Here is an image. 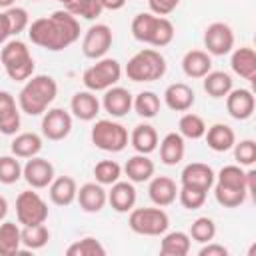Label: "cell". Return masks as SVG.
<instances>
[{
  "instance_id": "6da1fadb",
  "label": "cell",
  "mask_w": 256,
  "mask_h": 256,
  "mask_svg": "<svg viewBox=\"0 0 256 256\" xmlns=\"http://www.w3.org/2000/svg\"><path fill=\"white\" fill-rule=\"evenodd\" d=\"M28 38L32 44L50 52H60L72 46L80 38L78 18L66 10H56L48 18H38L28 26Z\"/></svg>"
},
{
  "instance_id": "7a4b0ae2",
  "label": "cell",
  "mask_w": 256,
  "mask_h": 256,
  "mask_svg": "<svg viewBox=\"0 0 256 256\" xmlns=\"http://www.w3.org/2000/svg\"><path fill=\"white\" fill-rule=\"evenodd\" d=\"M56 96H58L56 80L52 76L38 74L26 80L24 88L18 94V106L28 116H40L50 108Z\"/></svg>"
},
{
  "instance_id": "3957f363",
  "label": "cell",
  "mask_w": 256,
  "mask_h": 256,
  "mask_svg": "<svg viewBox=\"0 0 256 256\" xmlns=\"http://www.w3.org/2000/svg\"><path fill=\"white\" fill-rule=\"evenodd\" d=\"M0 60H2V66L8 74V78L14 82H24L34 76L36 64L30 54V48L22 40H8L2 46Z\"/></svg>"
},
{
  "instance_id": "277c9868",
  "label": "cell",
  "mask_w": 256,
  "mask_h": 256,
  "mask_svg": "<svg viewBox=\"0 0 256 256\" xmlns=\"http://www.w3.org/2000/svg\"><path fill=\"white\" fill-rule=\"evenodd\" d=\"M166 58L158 50L144 48L128 60L124 72L132 82H156L166 74Z\"/></svg>"
},
{
  "instance_id": "5b68a950",
  "label": "cell",
  "mask_w": 256,
  "mask_h": 256,
  "mask_svg": "<svg viewBox=\"0 0 256 256\" xmlns=\"http://www.w3.org/2000/svg\"><path fill=\"white\" fill-rule=\"evenodd\" d=\"M120 78H122V66L114 58H100L82 74V82L90 92H106L108 88L116 86Z\"/></svg>"
},
{
  "instance_id": "8992f818",
  "label": "cell",
  "mask_w": 256,
  "mask_h": 256,
  "mask_svg": "<svg viewBox=\"0 0 256 256\" xmlns=\"http://www.w3.org/2000/svg\"><path fill=\"white\" fill-rule=\"evenodd\" d=\"M128 226L132 232L140 236H162L168 232L170 218L168 214L158 208H132L128 216Z\"/></svg>"
},
{
  "instance_id": "52a82bcc",
  "label": "cell",
  "mask_w": 256,
  "mask_h": 256,
  "mask_svg": "<svg viewBox=\"0 0 256 256\" xmlns=\"http://www.w3.org/2000/svg\"><path fill=\"white\" fill-rule=\"evenodd\" d=\"M90 138L96 148H100L104 152H112V154L122 152L130 140L128 130L120 122H114V120H98L92 126Z\"/></svg>"
},
{
  "instance_id": "ba28073f",
  "label": "cell",
  "mask_w": 256,
  "mask_h": 256,
  "mask_svg": "<svg viewBox=\"0 0 256 256\" xmlns=\"http://www.w3.org/2000/svg\"><path fill=\"white\" fill-rule=\"evenodd\" d=\"M48 214H50L48 204L44 202V198L38 192L24 190L16 198V216H18V222L22 226L44 224L48 220Z\"/></svg>"
},
{
  "instance_id": "9c48e42d",
  "label": "cell",
  "mask_w": 256,
  "mask_h": 256,
  "mask_svg": "<svg viewBox=\"0 0 256 256\" xmlns=\"http://www.w3.org/2000/svg\"><path fill=\"white\" fill-rule=\"evenodd\" d=\"M114 36L110 26L106 24H94L86 30V36L82 40V54L90 60H100L108 54V50L112 48Z\"/></svg>"
},
{
  "instance_id": "30bf717a",
  "label": "cell",
  "mask_w": 256,
  "mask_h": 256,
  "mask_svg": "<svg viewBox=\"0 0 256 256\" xmlns=\"http://www.w3.org/2000/svg\"><path fill=\"white\" fill-rule=\"evenodd\" d=\"M204 46L210 56H226L234 48V30L224 22H214L204 32Z\"/></svg>"
},
{
  "instance_id": "8fae6325",
  "label": "cell",
  "mask_w": 256,
  "mask_h": 256,
  "mask_svg": "<svg viewBox=\"0 0 256 256\" xmlns=\"http://www.w3.org/2000/svg\"><path fill=\"white\" fill-rule=\"evenodd\" d=\"M72 132V116L64 108H48L42 118V134L52 142L68 138Z\"/></svg>"
},
{
  "instance_id": "7c38bea8",
  "label": "cell",
  "mask_w": 256,
  "mask_h": 256,
  "mask_svg": "<svg viewBox=\"0 0 256 256\" xmlns=\"http://www.w3.org/2000/svg\"><path fill=\"white\" fill-rule=\"evenodd\" d=\"M54 166L50 160L46 158H40V156H34V158H28L26 166L22 168V178L28 182V186L40 190V188H48L54 180Z\"/></svg>"
},
{
  "instance_id": "4fadbf2b",
  "label": "cell",
  "mask_w": 256,
  "mask_h": 256,
  "mask_svg": "<svg viewBox=\"0 0 256 256\" xmlns=\"http://www.w3.org/2000/svg\"><path fill=\"white\" fill-rule=\"evenodd\" d=\"M226 110L234 120H248L256 110V98L246 88H232L226 96Z\"/></svg>"
},
{
  "instance_id": "5bb4252c",
  "label": "cell",
  "mask_w": 256,
  "mask_h": 256,
  "mask_svg": "<svg viewBox=\"0 0 256 256\" xmlns=\"http://www.w3.org/2000/svg\"><path fill=\"white\" fill-rule=\"evenodd\" d=\"M214 180H216L214 170L204 162H192L180 174V184L182 186L198 188V190H204V192H210V188L214 186Z\"/></svg>"
},
{
  "instance_id": "9a60e30c",
  "label": "cell",
  "mask_w": 256,
  "mask_h": 256,
  "mask_svg": "<svg viewBox=\"0 0 256 256\" xmlns=\"http://www.w3.org/2000/svg\"><path fill=\"white\" fill-rule=\"evenodd\" d=\"M30 26L28 12L20 6L6 8V12L0 14V44H6L10 36H18Z\"/></svg>"
},
{
  "instance_id": "2e32d148",
  "label": "cell",
  "mask_w": 256,
  "mask_h": 256,
  "mask_svg": "<svg viewBox=\"0 0 256 256\" xmlns=\"http://www.w3.org/2000/svg\"><path fill=\"white\" fill-rule=\"evenodd\" d=\"M20 106L16 104V98L10 92L0 90V134L14 136L20 130Z\"/></svg>"
},
{
  "instance_id": "e0dca14e",
  "label": "cell",
  "mask_w": 256,
  "mask_h": 256,
  "mask_svg": "<svg viewBox=\"0 0 256 256\" xmlns=\"http://www.w3.org/2000/svg\"><path fill=\"white\" fill-rule=\"evenodd\" d=\"M76 200H78V204L84 212L96 214V212L104 210V206L108 202V192L98 182H86V184L80 186V190L76 194Z\"/></svg>"
},
{
  "instance_id": "ac0fdd59",
  "label": "cell",
  "mask_w": 256,
  "mask_h": 256,
  "mask_svg": "<svg viewBox=\"0 0 256 256\" xmlns=\"http://www.w3.org/2000/svg\"><path fill=\"white\" fill-rule=\"evenodd\" d=\"M132 104H134V98L132 94L122 88V86H112L104 92V100H102V106L104 110L112 116V118H122L126 116L130 110H132Z\"/></svg>"
},
{
  "instance_id": "d6986e66",
  "label": "cell",
  "mask_w": 256,
  "mask_h": 256,
  "mask_svg": "<svg viewBox=\"0 0 256 256\" xmlns=\"http://www.w3.org/2000/svg\"><path fill=\"white\" fill-rule=\"evenodd\" d=\"M164 102L174 112H188L194 106V102H196V94H194V90L188 84L176 82V84H170L166 88Z\"/></svg>"
},
{
  "instance_id": "ffe728a7",
  "label": "cell",
  "mask_w": 256,
  "mask_h": 256,
  "mask_svg": "<svg viewBox=\"0 0 256 256\" xmlns=\"http://www.w3.org/2000/svg\"><path fill=\"white\" fill-rule=\"evenodd\" d=\"M148 196H150V200L156 206L164 208V206H170L172 202H176V198H178V186L168 176H156V178H150Z\"/></svg>"
},
{
  "instance_id": "44dd1931",
  "label": "cell",
  "mask_w": 256,
  "mask_h": 256,
  "mask_svg": "<svg viewBox=\"0 0 256 256\" xmlns=\"http://www.w3.org/2000/svg\"><path fill=\"white\" fill-rule=\"evenodd\" d=\"M70 110L72 114L82 120V122H92L96 120V116L100 114V102L96 98L94 92L90 90H82V92H76L72 96V102H70Z\"/></svg>"
},
{
  "instance_id": "7402d4cb",
  "label": "cell",
  "mask_w": 256,
  "mask_h": 256,
  "mask_svg": "<svg viewBox=\"0 0 256 256\" xmlns=\"http://www.w3.org/2000/svg\"><path fill=\"white\" fill-rule=\"evenodd\" d=\"M108 202L112 206V210L120 212V214H126L134 208L136 204V188L134 184L128 180V182H114L112 184V190L108 192Z\"/></svg>"
},
{
  "instance_id": "603a6c76",
  "label": "cell",
  "mask_w": 256,
  "mask_h": 256,
  "mask_svg": "<svg viewBox=\"0 0 256 256\" xmlns=\"http://www.w3.org/2000/svg\"><path fill=\"white\" fill-rule=\"evenodd\" d=\"M182 70L188 78H204L212 72V56L206 50H190L182 58Z\"/></svg>"
},
{
  "instance_id": "cb8c5ba5",
  "label": "cell",
  "mask_w": 256,
  "mask_h": 256,
  "mask_svg": "<svg viewBox=\"0 0 256 256\" xmlns=\"http://www.w3.org/2000/svg\"><path fill=\"white\" fill-rule=\"evenodd\" d=\"M230 66H232L234 74H238L240 78H244L248 82L256 80V52L252 48H248V46L236 48L232 52Z\"/></svg>"
},
{
  "instance_id": "d4e9b609",
  "label": "cell",
  "mask_w": 256,
  "mask_h": 256,
  "mask_svg": "<svg viewBox=\"0 0 256 256\" xmlns=\"http://www.w3.org/2000/svg\"><path fill=\"white\" fill-rule=\"evenodd\" d=\"M204 138H206L208 148L214 150V152H228L236 144L234 130L228 124H220V122L214 124V126H210V128H206Z\"/></svg>"
},
{
  "instance_id": "484cf974",
  "label": "cell",
  "mask_w": 256,
  "mask_h": 256,
  "mask_svg": "<svg viewBox=\"0 0 256 256\" xmlns=\"http://www.w3.org/2000/svg\"><path fill=\"white\" fill-rule=\"evenodd\" d=\"M184 154H186V144H184V138L178 132H170L162 138V142H160V160H162V164L176 166L184 160Z\"/></svg>"
},
{
  "instance_id": "4316f807",
  "label": "cell",
  "mask_w": 256,
  "mask_h": 256,
  "mask_svg": "<svg viewBox=\"0 0 256 256\" xmlns=\"http://www.w3.org/2000/svg\"><path fill=\"white\" fill-rule=\"evenodd\" d=\"M48 188H50V200L56 206H70L76 200V194H78L76 180L70 178V176H58V178H54Z\"/></svg>"
},
{
  "instance_id": "83f0119b",
  "label": "cell",
  "mask_w": 256,
  "mask_h": 256,
  "mask_svg": "<svg viewBox=\"0 0 256 256\" xmlns=\"http://www.w3.org/2000/svg\"><path fill=\"white\" fill-rule=\"evenodd\" d=\"M154 162L148 158V154H136L132 156L126 166H124V172L128 176V180L132 184H142V182H148L152 176H154Z\"/></svg>"
},
{
  "instance_id": "f1b7e54d",
  "label": "cell",
  "mask_w": 256,
  "mask_h": 256,
  "mask_svg": "<svg viewBox=\"0 0 256 256\" xmlns=\"http://www.w3.org/2000/svg\"><path fill=\"white\" fill-rule=\"evenodd\" d=\"M130 144L138 154H152L158 148V132L150 124H138L130 134Z\"/></svg>"
},
{
  "instance_id": "f546056e",
  "label": "cell",
  "mask_w": 256,
  "mask_h": 256,
  "mask_svg": "<svg viewBox=\"0 0 256 256\" xmlns=\"http://www.w3.org/2000/svg\"><path fill=\"white\" fill-rule=\"evenodd\" d=\"M214 186H220V188H226V190H236V192H246V170L238 164H230V166H224L216 180H214Z\"/></svg>"
},
{
  "instance_id": "4dcf8cb0",
  "label": "cell",
  "mask_w": 256,
  "mask_h": 256,
  "mask_svg": "<svg viewBox=\"0 0 256 256\" xmlns=\"http://www.w3.org/2000/svg\"><path fill=\"white\" fill-rule=\"evenodd\" d=\"M10 150H12V154L16 158H26V160L34 158L42 150V138L38 134H34V132H22L12 140Z\"/></svg>"
},
{
  "instance_id": "1f68e13d",
  "label": "cell",
  "mask_w": 256,
  "mask_h": 256,
  "mask_svg": "<svg viewBox=\"0 0 256 256\" xmlns=\"http://www.w3.org/2000/svg\"><path fill=\"white\" fill-rule=\"evenodd\" d=\"M192 238L186 232H164L162 244H160V254L162 256H186L190 252Z\"/></svg>"
},
{
  "instance_id": "d6a6232c",
  "label": "cell",
  "mask_w": 256,
  "mask_h": 256,
  "mask_svg": "<svg viewBox=\"0 0 256 256\" xmlns=\"http://www.w3.org/2000/svg\"><path fill=\"white\" fill-rule=\"evenodd\" d=\"M22 246V230L16 222L0 224V256H14Z\"/></svg>"
},
{
  "instance_id": "836d02e7",
  "label": "cell",
  "mask_w": 256,
  "mask_h": 256,
  "mask_svg": "<svg viewBox=\"0 0 256 256\" xmlns=\"http://www.w3.org/2000/svg\"><path fill=\"white\" fill-rule=\"evenodd\" d=\"M204 92L210 96V98H226L228 92L234 88V82H232V76L226 74V72H208L204 78Z\"/></svg>"
},
{
  "instance_id": "e575fe53",
  "label": "cell",
  "mask_w": 256,
  "mask_h": 256,
  "mask_svg": "<svg viewBox=\"0 0 256 256\" xmlns=\"http://www.w3.org/2000/svg\"><path fill=\"white\" fill-rule=\"evenodd\" d=\"M156 22H158V16L152 14V12L138 14L132 20V36L142 44H150L152 36H154V30H156Z\"/></svg>"
},
{
  "instance_id": "d590c367",
  "label": "cell",
  "mask_w": 256,
  "mask_h": 256,
  "mask_svg": "<svg viewBox=\"0 0 256 256\" xmlns=\"http://www.w3.org/2000/svg\"><path fill=\"white\" fill-rule=\"evenodd\" d=\"M206 128L208 126H206L204 118L198 116V114H192V112L184 114L180 118V122H178V134L182 138H188V140H200V138H204Z\"/></svg>"
},
{
  "instance_id": "8d00e7d4",
  "label": "cell",
  "mask_w": 256,
  "mask_h": 256,
  "mask_svg": "<svg viewBox=\"0 0 256 256\" xmlns=\"http://www.w3.org/2000/svg\"><path fill=\"white\" fill-rule=\"evenodd\" d=\"M160 106H162L160 96H158L156 92H152V90L140 92V94L134 98V104H132V108L136 110V114L142 116V118H154V116H158Z\"/></svg>"
},
{
  "instance_id": "74e56055",
  "label": "cell",
  "mask_w": 256,
  "mask_h": 256,
  "mask_svg": "<svg viewBox=\"0 0 256 256\" xmlns=\"http://www.w3.org/2000/svg\"><path fill=\"white\" fill-rule=\"evenodd\" d=\"M66 12H70L72 16H80L84 20H96L104 8L100 4V0H70L66 6H64Z\"/></svg>"
},
{
  "instance_id": "f35d334b",
  "label": "cell",
  "mask_w": 256,
  "mask_h": 256,
  "mask_svg": "<svg viewBox=\"0 0 256 256\" xmlns=\"http://www.w3.org/2000/svg\"><path fill=\"white\" fill-rule=\"evenodd\" d=\"M48 240H50V230L46 228V224L22 228V246H26L28 250H40L48 244Z\"/></svg>"
},
{
  "instance_id": "ab89813d",
  "label": "cell",
  "mask_w": 256,
  "mask_h": 256,
  "mask_svg": "<svg viewBox=\"0 0 256 256\" xmlns=\"http://www.w3.org/2000/svg\"><path fill=\"white\" fill-rule=\"evenodd\" d=\"M94 176H96V182L102 184V186H112L114 182L120 180L122 176V166L116 162V160H100L96 166H94Z\"/></svg>"
},
{
  "instance_id": "60d3db41",
  "label": "cell",
  "mask_w": 256,
  "mask_h": 256,
  "mask_svg": "<svg viewBox=\"0 0 256 256\" xmlns=\"http://www.w3.org/2000/svg\"><path fill=\"white\" fill-rule=\"evenodd\" d=\"M216 236V224L212 218L208 216H200L192 222L190 226V238L198 244H206V242H212Z\"/></svg>"
},
{
  "instance_id": "b9f144b4",
  "label": "cell",
  "mask_w": 256,
  "mask_h": 256,
  "mask_svg": "<svg viewBox=\"0 0 256 256\" xmlns=\"http://www.w3.org/2000/svg\"><path fill=\"white\" fill-rule=\"evenodd\" d=\"M68 256H104L106 254V248L92 236H86L82 240H76L74 244L68 246L66 250Z\"/></svg>"
},
{
  "instance_id": "7bdbcfd3",
  "label": "cell",
  "mask_w": 256,
  "mask_h": 256,
  "mask_svg": "<svg viewBox=\"0 0 256 256\" xmlns=\"http://www.w3.org/2000/svg\"><path fill=\"white\" fill-rule=\"evenodd\" d=\"M22 178V166L18 158L12 156H0V184H16Z\"/></svg>"
},
{
  "instance_id": "ee69618b",
  "label": "cell",
  "mask_w": 256,
  "mask_h": 256,
  "mask_svg": "<svg viewBox=\"0 0 256 256\" xmlns=\"http://www.w3.org/2000/svg\"><path fill=\"white\" fill-rule=\"evenodd\" d=\"M174 34H176V28L174 24L166 18V16H158V22H156V30H154V36H152V42L150 46H156V48H164L168 46L172 40H174Z\"/></svg>"
},
{
  "instance_id": "f6af8a7d",
  "label": "cell",
  "mask_w": 256,
  "mask_h": 256,
  "mask_svg": "<svg viewBox=\"0 0 256 256\" xmlns=\"http://www.w3.org/2000/svg\"><path fill=\"white\" fill-rule=\"evenodd\" d=\"M232 148H234V158H236L238 166H242V168L254 166V162H256V142L254 140L236 142Z\"/></svg>"
},
{
  "instance_id": "bcb514c9",
  "label": "cell",
  "mask_w": 256,
  "mask_h": 256,
  "mask_svg": "<svg viewBox=\"0 0 256 256\" xmlns=\"http://www.w3.org/2000/svg\"><path fill=\"white\" fill-rule=\"evenodd\" d=\"M206 196H208V192L198 190V188H190V186H182L178 190V200H180V204L186 210H198V208H202L204 202H206Z\"/></svg>"
},
{
  "instance_id": "7dc6e473",
  "label": "cell",
  "mask_w": 256,
  "mask_h": 256,
  "mask_svg": "<svg viewBox=\"0 0 256 256\" xmlns=\"http://www.w3.org/2000/svg\"><path fill=\"white\" fill-rule=\"evenodd\" d=\"M214 196H216V202L224 208H238L246 202L248 194L246 192H236V190H226V188H220V186H214Z\"/></svg>"
},
{
  "instance_id": "c3c4849f",
  "label": "cell",
  "mask_w": 256,
  "mask_h": 256,
  "mask_svg": "<svg viewBox=\"0 0 256 256\" xmlns=\"http://www.w3.org/2000/svg\"><path fill=\"white\" fill-rule=\"evenodd\" d=\"M180 0H148L150 12L156 16H168L178 8Z\"/></svg>"
},
{
  "instance_id": "681fc988",
  "label": "cell",
  "mask_w": 256,
  "mask_h": 256,
  "mask_svg": "<svg viewBox=\"0 0 256 256\" xmlns=\"http://www.w3.org/2000/svg\"><path fill=\"white\" fill-rule=\"evenodd\" d=\"M198 254L200 256H228V248L222 244H216V242H206Z\"/></svg>"
},
{
  "instance_id": "f907efd6",
  "label": "cell",
  "mask_w": 256,
  "mask_h": 256,
  "mask_svg": "<svg viewBox=\"0 0 256 256\" xmlns=\"http://www.w3.org/2000/svg\"><path fill=\"white\" fill-rule=\"evenodd\" d=\"M246 190L252 198H256V170H246Z\"/></svg>"
},
{
  "instance_id": "816d5d0a",
  "label": "cell",
  "mask_w": 256,
  "mask_h": 256,
  "mask_svg": "<svg viewBox=\"0 0 256 256\" xmlns=\"http://www.w3.org/2000/svg\"><path fill=\"white\" fill-rule=\"evenodd\" d=\"M100 4H102V8L104 10H120V8H124L126 6V0H100Z\"/></svg>"
},
{
  "instance_id": "f5cc1de1",
  "label": "cell",
  "mask_w": 256,
  "mask_h": 256,
  "mask_svg": "<svg viewBox=\"0 0 256 256\" xmlns=\"http://www.w3.org/2000/svg\"><path fill=\"white\" fill-rule=\"evenodd\" d=\"M6 214H8V200L4 196H0V222H4Z\"/></svg>"
},
{
  "instance_id": "db71d44e",
  "label": "cell",
  "mask_w": 256,
  "mask_h": 256,
  "mask_svg": "<svg viewBox=\"0 0 256 256\" xmlns=\"http://www.w3.org/2000/svg\"><path fill=\"white\" fill-rule=\"evenodd\" d=\"M16 0H0V8H12Z\"/></svg>"
},
{
  "instance_id": "11a10c76",
  "label": "cell",
  "mask_w": 256,
  "mask_h": 256,
  "mask_svg": "<svg viewBox=\"0 0 256 256\" xmlns=\"http://www.w3.org/2000/svg\"><path fill=\"white\" fill-rule=\"evenodd\" d=\"M56 2H60V4H64V6H66V4L70 2V0H56Z\"/></svg>"
}]
</instances>
